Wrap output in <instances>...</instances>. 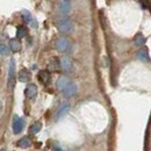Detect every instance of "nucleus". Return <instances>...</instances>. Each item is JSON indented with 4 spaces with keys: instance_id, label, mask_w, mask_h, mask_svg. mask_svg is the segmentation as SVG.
<instances>
[{
    "instance_id": "nucleus-1",
    "label": "nucleus",
    "mask_w": 151,
    "mask_h": 151,
    "mask_svg": "<svg viewBox=\"0 0 151 151\" xmlns=\"http://www.w3.org/2000/svg\"><path fill=\"white\" fill-rule=\"evenodd\" d=\"M56 24L58 29L63 33H72L73 32V22L71 19L66 18V17H60L56 21Z\"/></svg>"
},
{
    "instance_id": "nucleus-2",
    "label": "nucleus",
    "mask_w": 151,
    "mask_h": 151,
    "mask_svg": "<svg viewBox=\"0 0 151 151\" xmlns=\"http://www.w3.org/2000/svg\"><path fill=\"white\" fill-rule=\"evenodd\" d=\"M15 68H17V64H15V59L12 58L11 59V63H9V71H8V83H7V86L9 90H13L14 86H15Z\"/></svg>"
},
{
    "instance_id": "nucleus-3",
    "label": "nucleus",
    "mask_w": 151,
    "mask_h": 151,
    "mask_svg": "<svg viewBox=\"0 0 151 151\" xmlns=\"http://www.w3.org/2000/svg\"><path fill=\"white\" fill-rule=\"evenodd\" d=\"M59 66H60V69H62L64 72H66V73H71V72L73 71V63H72L71 58H69V57H66V56L62 57V58L59 59Z\"/></svg>"
},
{
    "instance_id": "nucleus-4",
    "label": "nucleus",
    "mask_w": 151,
    "mask_h": 151,
    "mask_svg": "<svg viewBox=\"0 0 151 151\" xmlns=\"http://www.w3.org/2000/svg\"><path fill=\"white\" fill-rule=\"evenodd\" d=\"M70 48V41L66 37H59L56 41V49L59 52H65Z\"/></svg>"
},
{
    "instance_id": "nucleus-5",
    "label": "nucleus",
    "mask_w": 151,
    "mask_h": 151,
    "mask_svg": "<svg viewBox=\"0 0 151 151\" xmlns=\"http://www.w3.org/2000/svg\"><path fill=\"white\" fill-rule=\"evenodd\" d=\"M23 126H24V120L22 117L18 116V115H15L14 119H13V132L14 134H20L23 129Z\"/></svg>"
},
{
    "instance_id": "nucleus-6",
    "label": "nucleus",
    "mask_w": 151,
    "mask_h": 151,
    "mask_svg": "<svg viewBox=\"0 0 151 151\" xmlns=\"http://www.w3.org/2000/svg\"><path fill=\"white\" fill-rule=\"evenodd\" d=\"M37 94V86L35 84H29L24 88V96L27 99H34Z\"/></svg>"
},
{
    "instance_id": "nucleus-7",
    "label": "nucleus",
    "mask_w": 151,
    "mask_h": 151,
    "mask_svg": "<svg viewBox=\"0 0 151 151\" xmlns=\"http://www.w3.org/2000/svg\"><path fill=\"white\" fill-rule=\"evenodd\" d=\"M77 91H78V87H77L75 83H69L66 85V87L63 90V94L68 96V98H70V96H73L77 93Z\"/></svg>"
},
{
    "instance_id": "nucleus-8",
    "label": "nucleus",
    "mask_w": 151,
    "mask_h": 151,
    "mask_svg": "<svg viewBox=\"0 0 151 151\" xmlns=\"http://www.w3.org/2000/svg\"><path fill=\"white\" fill-rule=\"evenodd\" d=\"M37 78L43 85H48L50 83V80H51V76H50L49 71H40L37 75Z\"/></svg>"
},
{
    "instance_id": "nucleus-9",
    "label": "nucleus",
    "mask_w": 151,
    "mask_h": 151,
    "mask_svg": "<svg viewBox=\"0 0 151 151\" xmlns=\"http://www.w3.org/2000/svg\"><path fill=\"white\" fill-rule=\"evenodd\" d=\"M9 48L13 52H20L21 49H22V44L18 38H12L9 41Z\"/></svg>"
},
{
    "instance_id": "nucleus-10",
    "label": "nucleus",
    "mask_w": 151,
    "mask_h": 151,
    "mask_svg": "<svg viewBox=\"0 0 151 151\" xmlns=\"http://www.w3.org/2000/svg\"><path fill=\"white\" fill-rule=\"evenodd\" d=\"M69 83H70V80H69V78H68V77H65V76L59 77V78H58V80H57V83H56L57 90L63 91V90L66 87V85H68Z\"/></svg>"
},
{
    "instance_id": "nucleus-11",
    "label": "nucleus",
    "mask_w": 151,
    "mask_h": 151,
    "mask_svg": "<svg viewBox=\"0 0 151 151\" xmlns=\"http://www.w3.org/2000/svg\"><path fill=\"white\" fill-rule=\"evenodd\" d=\"M69 109H70V105L69 104H64L63 106H60L58 108V111L56 112V114H55V120H59L62 116H64L69 112Z\"/></svg>"
},
{
    "instance_id": "nucleus-12",
    "label": "nucleus",
    "mask_w": 151,
    "mask_h": 151,
    "mask_svg": "<svg viewBox=\"0 0 151 151\" xmlns=\"http://www.w3.org/2000/svg\"><path fill=\"white\" fill-rule=\"evenodd\" d=\"M71 1H68V0H63L59 2V11L63 13V14H68L70 11H71Z\"/></svg>"
},
{
    "instance_id": "nucleus-13",
    "label": "nucleus",
    "mask_w": 151,
    "mask_h": 151,
    "mask_svg": "<svg viewBox=\"0 0 151 151\" xmlns=\"http://www.w3.org/2000/svg\"><path fill=\"white\" fill-rule=\"evenodd\" d=\"M19 80L21 83H27L30 80V72L27 69H22L19 73Z\"/></svg>"
},
{
    "instance_id": "nucleus-14",
    "label": "nucleus",
    "mask_w": 151,
    "mask_h": 151,
    "mask_svg": "<svg viewBox=\"0 0 151 151\" xmlns=\"http://www.w3.org/2000/svg\"><path fill=\"white\" fill-rule=\"evenodd\" d=\"M137 57H138V59H141L144 63H149L150 62V57H149V54H148L147 49H141L137 52Z\"/></svg>"
},
{
    "instance_id": "nucleus-15",
    "label": "nucleus",
    "mask_w": 151,
    "mask_h": 151,
    "mask_svg": "<svg viewBox=\"0 0 151 151\" xmlns=\"http://www.w3.org/2000/svg\"><path fill=\"white\" fill-rule=\"evenodd\" d=\"M49 71H54V72H57V71H59V69H60V66H59V62H58V59H57L56 57H54L51 60H50V63H49Z\"/></svg>"
},
{
    "instance_id": "nucleus-16",
    "label": "nucleus",
    "mask_w": 151,
    "mask_h": 151,
    "mask_svg": "<svg viewBox=\"0 0 151 151\" xmlns=\"http://www.w3.org/2000/svg\"><path fill=\"white\" fill-rule=\"evenodd\" d=\"M41 128H42V123H41L40 121H36V122H34V123L29 127V134H30V135H35V134H37V132L41 130Z\"/></svg>"
},
{
    "instance_id": "nucleus-17",
    "label": "nucleus",
    "mask_w": 151,
    "mask_h": 151,
    "mask_svg": "<svg viewBox=\"0 0 151 151\" xmlns=\"http://www.w3.org/2000/svg\"><path fill=\"white\" fill-rule=\"evenodd\" d=\"M30 144H32V142H30V139L28 137H23V138H21L19 142H18V145H19L20 148H22V149L29 148Z\"/></svg>"
},
{
    "instance_id": "nucleus-18",
    "label": "nucleus",
    "mask_w": 151,
    "mask_h": 151,
    "mask_svg": "<svg viewBox=\"0 0 151 151\" xmlns=\"http://www.w3.org/2000/svg\"><path fill=\"white\" fill-rule=\"evenodd\" d=\"M134 41H135V44H136L137 47H142V45L145 44V37H144L141 33H138V34L135 36Z\"/></svg>"
},
{
    "instance_id": "nucleus-19",
    "label": "nucleus",
    "mask_w": 151,
    "mask_h": 151,
    "mask_svg": "<svg viewBox=\"0 0 151 151\" xmlns=\"http://www.w3.org/2000/svg\"><path fill=\"white\" fill-rule=\"evenodd\" d=\"M27 34H28V29H27L24 26L18 27V30H17V38H18V40L21 37H24Z\"/></svg>"
},
{
    "instance_id": "nucleus-20",
    "label": "nucleus",
    "mask_w": 151,
    "mask_h": 151,
    "mask_svg": "<svg viewBox=\"0 0 151 151\" xmlns=\"http://www.w3.org/2000/svg\"><path fill=\"white\" fill-rule=\"evenodd\" d=\"M9 52V48L6 45V44H0V55H2V56H5V55H7Z\"/></svg>"
},
{
    "instance_id": "nucleus-21",
    "label": "nucleus",
    "mask_w": 151,
    "mask_h": 151,
    "mask_svg": "<svg viewBox=\"0 0 151 151\" xmlns=\"http://www.w3.org/2000/svg\"><path fill=\"white\" fill-rule=\"evenodd\" d=\"M22 14H23L22 17H23V19H24L26 22H32V15H30V13L28 11H23Z\"/></svg>"
},
{
    "instance_id": "nucleus-22",
    "label": "nucleus",
    "mask_w": 151,
    "mask_h": 151,
    "mask_svg": "<svg viewBox=\"0 0 151 151\" xmlns=\"http://www.w3.org/2000/svg\"><path fill=\"white\" fill-rule=\"evenodd\" d=\"M54 151H62V149L58 148V147H55V148H54Z\"/></svg>"
}]
</instances>
